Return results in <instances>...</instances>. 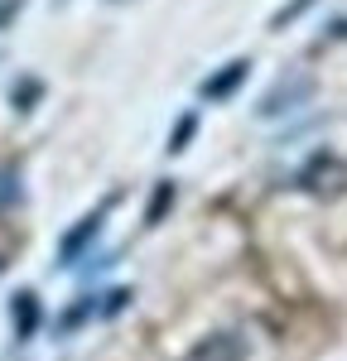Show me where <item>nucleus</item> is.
<instances>
[{
    "mask_svg": "<svg viewBox=\"0 0 347 361\" xmlns=\"http://www.w3.org/2000/svg\"><path fill=\"white\" fill-rule=\"evenodd\" d=\"M10 318L20 323V337H29L34 318H39V308H34V294H15V304H10Z\"/></svg>",
    "mask_w": 347,
    "mask_h": 361,
    "instance_id": "obj_5",
    "label": "nucleus"
},
{
    "mask_svg": "<svg viewBox=\"0 0 347 361\" xmlns=\"http://www.w3.org/2000/svg\"><path fill=\"white\" fill-rule=\"evenodd\" d=\"M164 202H174V188L164 183L159 193H154V202H150V212H145V222H159V212H164Z\"/></svg>",
    "mask_w": 347,
    "mask_h": 361,
    "instance_id": "obj_7",
    "label": "nucleus"
},
{
    "mask_svg": "<svg viewBox=\"0 0 347 361\" xmlns=\"http://www.w3.org/2000/svg\"><path fill=\"white\" fill-rule=\"evenodd\" d=\"M183 361H246V337L241 333H212V337H202Z\"/></svg>",
    "mask_w": 347,
    "mask_h": 361,
    "instance_id": "obj_1",
    "label": "nucleus"
},
{
    "mask_svg": "<svg viewBox=\"0 0 347 361\" xmlns=\"http://www.w3.org/2000/svg\"><path fill=\"white\" fill-rule=\"evenodd\" d=\"M102 217H106V212H92V217H83V226H78V231H68V236H63V246H58V260H63V265H73V260H78V250H83L87 241H97Z\"/></svg>",
    "mask_w": 347,
    "mask_h": 361,
    "instance_id": "obj_4",
    "label": "nucleus"
},
{
    "mask_svg": "<svg viewBox=\"0 0 347 361\" xmlns=\"http://www.w3.org/2000/svg\"><path fill=\"white\" fill-rule=\"evenodd\" d=\"M309 5H314V0H294V5H285V10H280V15H275V20H270V25H275V29H285L289 20H299V15H304V10H309Z\"/></svg>",
    "mask_w": 347,
    "mask_h": 361,
    "instance_id": "obj_6",
    "label": "nucleus"
},
{
    "mask_svg": "<svg viewBox=\"0 0 347 361\" xmlns=\"http://www.w3.org/2000/svg\"><path fill=\"white\" fill-rule=\"evenodd\" d=\"M188 135H193V116H183V126H178V135H174V145H169L174 154L183 149V140H188Z\"/></svg>",
    "mask_w": 347,
    "mask_h": 361,
    "instance_id": "obj_8",
    "label": "nucleus"
},
{
    "mask_svg": "<svg viewBox=\"0 0 347 361\" xmlns=\"http://www.w3.org/2000/svg\"><path fill=\"white\" fill-rule=\"evenodd\" d=\"M111 5H121V0H111Z\"/></svg>",
    "mask_w": 347,
    "mask_h": 361,
    "instance_id": "obj_9",
    "label": "nucleus"
},
{
    "mask_svg": "<svg viewBox=\"0 0 347 361\" xmlns=\"http://www.w3.org/2000/svg\"><path fill=\"white\" fill-rule=\"evenodd\" d=\"M304 97H309V78H294L289 87L280 82L265 102H260V116L270 121V116H280V111H294V102H304Z\"/></svg>",
    "mask_w": 347,
    "mask_h": 361,
    "instance_id": "obj_3",
    "label": "nucleus"
},
{
    "mask_svg": "<svg viewBox=\"0 0 347 361\" xmlns=\"http://www.w3.org/2000/svg\"><path fill=\"white\" fill-rule=\"evenodd\" d=\"M246 73H251V63H246V58H231L217 78H207V82H202V102H222V97H231L236 87L246 82Z\"/></svg>",
    "mask_w": 347,
    "mask_h": 361,
    "instance_id": "obj_2",
    "label": "nucleus"
}]
</instances>
